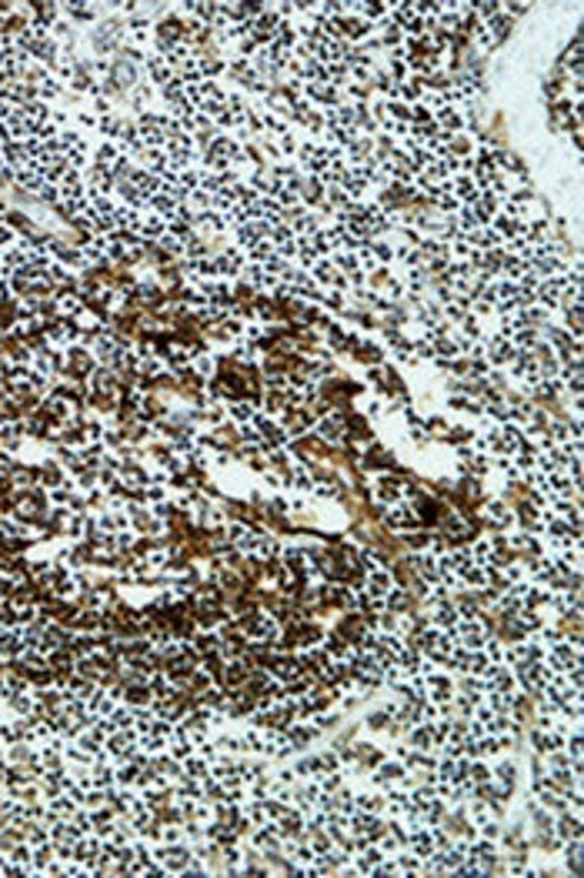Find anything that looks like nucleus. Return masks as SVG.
<instances>
[{"label":"nucleus","mask_w":584,"mask_h":878,"mask_svg":"<svg viewBox=\"0 0 584 878\" xmlns=\"http://www.w3.org/2000/svg\"><path fill=\"white\" fill-rule=\"evenodd\" d=\"M254 414H257V404H250V401H230V404H227V418L234 421L237 428H241V424H250Z\"/></svg>","instance_id":"1"}]
</instances>
